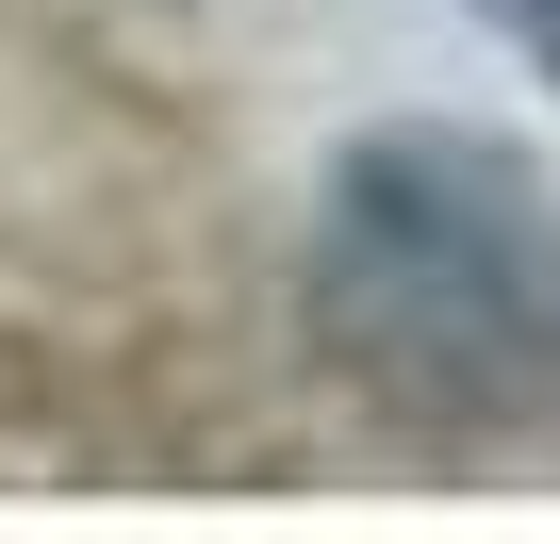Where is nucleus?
<instances>
[{
  "label": "nucleus",
  "mask_w": 560,
  "mask_h": 544,
  "mask_svg": "<svg viewBox=\"0 0 560 544\" xmlns=\"http://www.w3.org/2000/svg\"><path fill=\"white\" fill-rule=\"evenodd\" d=\"M314 331L412 429L560 413V198L478 132H380L330 182Z\"/></svg>",
  "instance_id": "obj_1"
},
{
  "label": "nucleus",
  "mask_w": 560,
  "mask_h": 544,
  "mask_svg": "<svg viewBox=\"0 0 560 544\" xmlns=\"http://www.w3.org/2000/svg\"><path fill=\"white\" fill-rule=\"evenodd\" d=\"M494 18H511V34H527V50H560V0H494Z\"/></svg>",
  "instance_id": "obj_2"
}]
</instances>
